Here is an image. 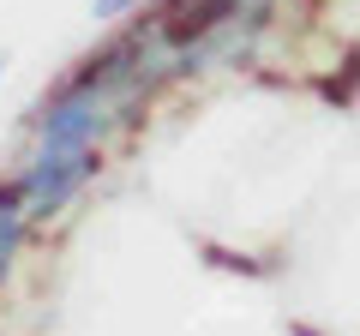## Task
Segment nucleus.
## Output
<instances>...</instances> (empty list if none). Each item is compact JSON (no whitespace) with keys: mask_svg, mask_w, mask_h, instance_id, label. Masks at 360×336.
Segmentation results:
<instances>
[{"mask_svg":"<svg viewBox=\"0 0 360 336\" xmlns=\"http://www.w3.org/2000/svg\"><path fill=\"white\" fill-rule=\"evenodd\" d=\"M150 0H90V18L96 25H115V18H132V13H144Z\"/></svg>","mask_w":360,"mask_h":336,"instance_id":"7ed1b4c3","label":"nucleus"},{"mask_svg":"<svg viewBox=\"0 0 360 336\" xmlns=\"http://www.w3.org/2000/svg\"><path fill=\"white\" fill-rule=\"evenodd\" d=\"M25 234H30L25 193H18V181H0V283L13 276L18 252H25Z\"/></svg>","mask_w":360,"mask_h":336,"instance_id":"f03ea898","label":"nucleus"},{"mask_svg":"<svg viewBox=\"0 0 360 336\" xmlns=\"http://www.w3.org/2000/svg\"><path fill=\"white\" fill-rule=\"evenodd\" d=\"M0 72H6V49H0Z\"/></svg>","mask_w":360,"mask_h":336,"instance_id":"20e7f679","label":"nucleus"},{"mask_svg":"<svg viewBox=\"0 0 360 336\" xmlns=\"http://www.w3.org/2000/svg\"><path fill=\"white\" fill-rule=\"evenodd\" d=\"M13 181H18V193H25L30 222H49L96 181V150H30Z\"/></svg>","mask_w":360,"mask_h":336,"instance_id":"f257e3e1","label":"nucleus"}]
</instances>
